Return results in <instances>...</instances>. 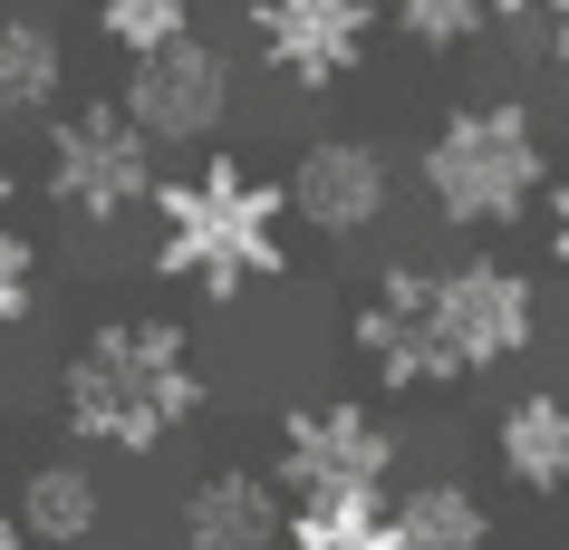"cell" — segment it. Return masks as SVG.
<instances>
[{"label":"cell","instance_id":"cell-17","mask_svg":"<svg viewBox=\"0 0 569 550\" xmlns=\"http://www.w3.org/2000/svg\"><path fill=\"white\" fill-rule=\"evenodd\" d=\"M387 20L416 39L425 59H453V49H473V39L492 30L502 10H492V0H387Z\"/></svg>","mask_w":569,"mask_h":550},{"label":"cell","instance_id":"cell-22","mask_svg":"<svg viewBox=\"0 0 569 550\" xmlns=\"http://www.w3.org/2000/svg\"><path fill=\"white\" fill-rule=\"evenodd\" d=\"M0 222H20V164H10V146H0Z\"/></svg>","mask_w":569,"mask_h":550},{"label":"cell","instance_id":"cell-2","mask_svg":"<svg viewBox=\"0 0 569 550\" xmlns=\"http://www.w3.org/2000/svg\"><path fill=\"white\" fill-rule=\"evenodd\" d=\"M154 280L232 309L270 280H290V183L241 164V154H193L183 174L154 183Z\"/></svg>","mask_w":569,"mask_h":550},{"label":"cell","instance_id":"cell-18","mask_svg":"<svg viewBox=\"0 0 569 550\" xmlns=\"http://www.w3.org/2000/svg\"><path fill=\"white\" fill-rule=\"evenodd\" d=\"M280 550H406V541H396L387 502H377V512H290Z\"/></svg>","mask_w":569,"mask_h":550},{"label":"cell","instance_id":"cell-14","mask_svg":"<svg viewBox=\"0 0 569 550\" xmlns=\"http://www.w3.org/2000/svg\"><path fill=\"white\" fill-rule=\"evenodd\" d=\"M68 97V39L49 10H0V126H49Z\"/></svg>","mask_w":569,"mask_h":550},{"label":"cell","instance_id":"cell-9","mask_svg":"<svg viewBox=\"0 0 569 550\" xmlns=\"http://www.w3.org/2000/svg\"><path fill=\"white\" fill-rule=\"evenodd\" d=\"M241 30H251V59H261L280 88L329 97V88H348L367 68V49H377V0H251Z\"/></svg>","mask_w":569,"mask_h":550},{"label":"cell","instance_id":"cell-19","mask_svg":"<svg viewBox=\"0 0 569 550\" xmlns=\"http://www.w3.org/2000/svg\"><path fill=\"white\" fill-rule=\"evenodd\" d=\"M39 290H49V261H39V242L20 232V222H0V338L39 319Z\"/></svg>","mask_w":569,"mask_h":550},{"label":"cell","instance_id":"cell-1","mask_svg":"<svg viewBox=\"0 0 569 550\" xmlns=\"http://www.w3.org/2000/svg\"><path fill=\"white\" fill-rule=\"evenodd\" d=\"M203 406H212V367L193 348V329L164 319V309L97 319L59 358V434L78 454L146 463L203 426Z\"/></svg>","mask_w":569,"mask_h":550},{"label":"cell","instance_id":"cell-3","mask_svg":"<svg viewBox=\"0 0 569 550\" xmlns=\"http://www.w3.org/2000/svg\"><path fill=\"white\" fill-rule=\"evenodd\" d=\"M416 183L445 232H511L550 203V146L521 97H453L416 146Z\"/></svg>","mask_w":569,"mask_h":550},{"label":"cell","instance_id":"cell-8","mask_svg":"<svg viewBox=\"0 0 569 550\" xmlns=\"http://www.w3.org/2000/svg\"><path fill=\"white\" fill-rule=\"evenodd\" d=\"M348 358L387 397H435V387H453L445 338H435V280H425V261H387L358 290V309H348Z\"/></svg>","mask_w":569,"mask_h":550},{"label":"cell","instance_id":"cell-10","mask_svg":"<svg viewBox=\"0 0 569 550\" xmlns=\"http://www.w3.org/2000/svg\"><path fill=\"white\" fill-rule=\"evenodd\" d=\"M280 183H290V222L338 251L387 232V213H396V154L367 146V136H309Z\"/></svg>","mask_w":569,"mask_h":550},{"label":"cell","instance_id":"cell-23","mask_svg":"<svg viewBox=\"0 0 569 550\" xmlns=\"http://www.w3.org/2000/svg\"><path fill=\"white\" fill-rule=\"evenodd\" d=\"M550 88L569 97V20H560V30H550Z\"/></svg>","mask_w":569,"mask_h":550},{"label":"cell","instance_id":"cell-4","mask_svg":"<svg viewBox=\"0 0 569 550\" xmlns=\"http://www.w3.org/2000/svg\"><path fill=\"white\" fill-rule=\"evenodd\" d=\"M396 426L367 397H300L270 426V483L290 492V512H377L396 502Z\"/></svg>","mask_w":569,"mask_h":550},{"label":"cell","instance_id":"cell-12","mask_svg":"<svg viewBox=\"0 0 569 550\" xmlns=\"http://www.w3.org/2000/svg\"><path fill=\"white\" fill-rule=\"evenodd\" d=\"M492 473L521 502H560L569 492V387H511L492 406Z\"/></svg>","mask_w":569,"mask_h":550},{"label":"cell","instance_id":"cell-15","mask_svg":"<svg viewBox=\"0 0 569 550\" xmlns=\"http://www.w3.org/2000/svg\"><path fill=\"white\" fill-rule=\"evenodd\" d=\"M387 521H396V541H406V550H492V502H482L463 473L396 483Z\"/></svg>","mask_w":569,"mask_h":550},{"label":"cell","instance_id":"cell-11","mask_svg":"<svg viewBox=\"0 0 569 550\" xmlns=\"http://www.w3.org/2000/svg\"><path fill=\"white\" fill-rule=\"evenodd\" d=\"M290 541V492L261 463H203L174 502V550H280Z\"/></svg>","mask_w":569,"mask_h":550},{"label":"cell","instance_id":"cell-5","mask_svg":"<svg viewBox=\"0 0 569 550\" xmlns=\"http://www.w3.org/2000/svg\"><path fill=\"white\" fill-rule=\"evenodd\" d=\"M154 183H164V154L146 146V126L126 117L117 97H68L59 117L39 126V193L68 222L117 232V222L154 213Z\"/></svg>","mask_w":569,"mask_h":550},{"label":"cell","instance_id":"cell-24","mask_svg":"<svg viewBox=\"0 0 569 550\" xmlns=\"http://www.w3.org/2000/svg\"><path fill=\"white\" fill-rule=\"evenodd\" d=\"M0 550H39V541H30V531H20L10 512H0Z\"/></svg>","mask_w":569,"mask_h":550},{"label":"cell","instance_id":"cell-20","mask_svg":"<svg viewBox=\"0 0 569 550\" xmlns=\"http://www.w3.org/2000/svg\"><path fill=\"white\" fill-rule=\"evenodd\" d=\"M540 232H550V261L569 271V174H550V203H540Z\"/></svg>","mask_w":569,"mask_h":550},{"label":"cell","instance_id":"cell-7","mask_svg":"<svg viewBox=\"0 0 569 550\" xmlns=\"http://www.w3.org/2000/svg\"><path fill=\"white\" fill-rule=\"evenodd\" d=\"M117 107L146 126L154 154H222V126H232V107H241V59L222 39L193 30V39H174L164 59L126 68Z\"/></svg>","mask_w":569,"mask_h":550},{"label":"cell","instance_id":"cell-13","mask_svg":"<svg viewBox=\"0 0 569 550\" xmlns=\"http://www.w3.org/2000/svg\"><path fill=\"white\" fill-rule=\"evenodd\" d=\"M10 521L39 550H88L107 531V473H97V454H39L20 473V492H10Z\"/></svg>","mask_w":569,"mask_h":550},{"label":"cell","instance_id":"cell-16","mask_svg":"<svg viewBox=\"0 0 569 550\" xmlns=\"http://www.w3.org/2000/svg\"><path fill=\"white\" fill-rule=\"evenodd\" d=\"M88 30L136 68V59H164L174 39L203 30V0H88Z\"/></svg>","mask_w":569,"mask_h":550},{"label":"cell","instance_id":"cell-6","mask_svg":"<svg viewBox=\"0 0 569 550\" xmlns=\"http://www.w3.org/2000/svg\"><path fill=\"white\" fill-rule=\"evenodd\" d=\"M425 280H435V338H445L453 387L463 377H502L550 338V300H540V280L521 261L473 251V261H425Z\"/></svg>","mask_w":569,"mask_h":550},{"label":"cell","instance_id":"cell-21","mask_svg":"<svg viewBox=\"0 0 569 550\" xmlns=\"http://www.w3.org/2000/svg\"><path fill=\"white\" fill-rule=\"evenodd\" d=\"M492 10H502V20H550V30L569 20V0H492Z\"/></svg>","mask_w":569,"mask_h":550}]
</instances>
